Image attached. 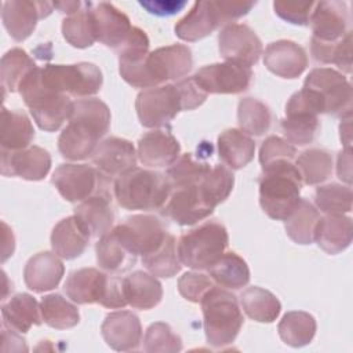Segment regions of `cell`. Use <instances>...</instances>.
Segmentation results:
<instances>
[{"instance_id":"1f68e13d","label":"cell","mask_w":353,"mask_h":353,"mask_svg":"<svg viewBox=\"0 0 353 353\" xmlns=\"http://www.w3.org/2000/svg\"><path fill=\"white\" fill-rule=\"evenodd\" d=\"M91 237L74 218V215L59 221L51 233V247L54 254L62 259H74L80 256Z\"/></svg>"},{"instance_id":"f546056e","label":"cell","mask_w":353,"mask_h":353,"mask_svg":"<svg viewBox=\"0 0 353 353\" xmlns=\"http://www.w3.org/2000/svg\"><path fill=\"white\" fill-rule=\"evenodd\" d=\"M352 237V218L343 214H325L324 216H320L316 225L314 241L330 255L345 251L350 245Z\"/></svg>"},{"instance_id":"5bb4252c","label":"cell","mask_w":353,"mask_h":353,"mask_svg":"<svg viewBox=\"0 0 353 353\" xmlns=\"http://www.w3.org/2000/svg\"><path fill=\"white\" fill-rule=\"evenodd\" d=\"M117 52L119 72L123 80L135 88H152L146 69V58L149 55V37L146 33L134 26Z\"/></svg>"},{"instance_id":"816d5d0a","label":"cell","mask_w":353,"mask_h":353,"mask_svg":"<svg viewBox=\"0 0 353 353\" xmlns=\"http://www.w3.org/2000/svg\"><path fill=\"white\" fill-rule=\"evenodd\" d=\"M215 285L210 274L201 272H186L178 280L179 294L189 302L200 303L208 290Z\"/></svg>"},{"instance_id":"bcb514c9","label":"cell","mask_w":353,"mask_h":353,"mask_svg":"<svg viewBox=\"0 0 353 353\" xmlns=\"http://www.w3.org/2000/svg\"><path fill=\"white\" fill-rule=\"evenodd\" d=\"M237 120L241 131L261 137L270 128L272 113L263 102L255 98H243L237 106Z\"/></svg>"},{"instance_id":"d4e9b609","label":"cell","mask_w":353,"mask_h":353,"mask_svg":"<svg viewBox=\"0 0 353 353\" xmlns=\"http://www.w3.org/2000/svg\"><path fill=\"white\" fill-rule=\"evenodd\" d=\"M263 63L279 77L296 79L307 68V55L296 43L291 40H277L266 47Z\"/></svg>"},{"instance_id":"e0dca14e","label":"cell","mask_w":353,"mask_h":353,"mask_svg":"<svg viewBox=\"0 0 353 353\" xmlns=\"http://www.w3.org/2000/svg\"><path fill=\"white\" fill-rule=\"evenodd\" d=\"M54 8V3L30 1V0H11L4 1L1 19L8 34L15 41L28 39L39 19L47 18Z\"/></svg>"},{"instance_id":"7dc6e473","label":"cell","mask_w":353,"mask_h":353,"mask_svg":"<svg viewBox=\"0 0 353 353\" xmlns=\"http://www.w3.org/2000/svg\"><path fill=\"white\" fill-rule=\"evenodd\" d=\"M310 52L317 62L335 63L342 72H352V32H347L339 41L324 43L314 37L310 41Z\"/></svg>"},{"instance_id":"7bdbcfd3","label":"cell","mask_w":353,"mask_h":353,"mask_svg":"<svg viewBox=\"0 0 353 353\" xmlns=\"http://www.w3.org/2000/svg\"><path fill=\"white\" fill-rule=\"evenodd\" d=\"M91 3H84L83 8L62 21L63 39L76 48H87L94 44L95 32L91 17Z\"/></svg>"},{"instance_id":"d590c367","label":"cell","mask_w":353,"mask_h":353,"mask_svg":"<svg viewBox=\"0 0 353 353\" xmlns=\"http://www.w3.org/2000/svg\"><path fill=\"white\" fill-rule=\"evenodd\" d=\"M208 274L215 284L228 290H240L250 283L247 262L233 251H225L208 269Z\"/></svg>"},{"instance_id":"f35d334b","label":"cell","mask_w":353,"mask_h":353,"mask_svg":"<svg viewBox=\"0 0 353 353\" xmlns=\"http://www.w3.org/2000/svg\"><path fill=\"white\" fill-rule=\"evenodd\" d=\"M240 305L245 314L258 323H273L281 312V303L276 295L261 287H250L243 291Z\"/></svg>"},{"instance_id":"b9f144b4","label":"cell","mask_w":353,"mask_h":353,"mask_svg":"<svg viewBox=\"0 0 353 353\" xmlns=\"http://www.w3.org/2000/svg\"><path fill=\"white\" fill-rule=\"evenodd\" d=\"M34 61L22 48H11L1 58L0 77L1 87L6 92L18 91L23 79L36 68Z\"/></svg>"},{"instance_id":"f6af8a7d","label":"cell","mask_w":353,"mask_h":353,"mask_svg":"<svg viewBox=\"0 0 353 353\" xmlns=\"http://www.w3.org/2000/svg\"><path fill=\"white\" fill-rule=\"evenodd\" d=\"M141 261L145 269L156 277H172L182 269L175 237L170 233L154 252L142 256Z\"/></svg>"},{"instance_id":"8992f818","label":"cell","mask_w":353,"mask_h":353,"mask_svg":"<svg viewBox=\"0 0 353 353\" xmlns=\"http://www.w3.org/2000/svg\"><path fill=\"white\" fill-rule=\"evenodd\" d=\"M301 91L309 106L317 114L327 113L342 119L352 116V85L335 69H313L305 79Z\"/></svg>"},{"instance_id":"2e32d148","label":"cell","mask_w":353,"mask_h":353,"mask_svg":"<svg viewBox=\"0 0 353 353\" xmlns=\"http://www.w3.org/2000/svg\"><path fill=\"white\" fill-rule=\"evenodd\" d=\"M114 228L141 258L154 252L168 236L163 222L152 215H132Z\"/></svg>"},{"instance_id":"30bf717a","label":"cell","mask_w":353,"mask_h":353,"mask_svg":"<svg viewBox=\"0 0 353 353\" xmlns=\"http://www.w3.org/2000/svg\"><path fill=\"white\" fill-rule=\"evenodd\" d=\"M108 178L97 167L88 164H61L51 181L65 200L81 203L91 196L109 193Z\"/></svg>"},{"instance_id":"ba28073f","label":"cell","mask_w":353,"mask_h":353,"mask_svg":"<svg viewBox=\"0 0 353 353\" xmlns=\"http://www.w3.org/2000/svg\"><path fill=\"white\" fill-rule=\"evenodd\" d=\"M203 178L204 175L170 183V194L160 210L161 214L181 226L194 225L210 216L218 204L204 188Z\"/></svg>"},{"instance_id":"ffe728a7","label":"cell","mask_w":353,"mask_h":353,"mask_svg":"<svg viewBox=\"0 0 353 353\" xmlns=\"http://www.w3.org/2000/svg\"><path fill=\"white\" fill-rule=\"evenodd\" d=\"M90 11L94 23L95 40L117 51L134 28L130 18L113 4L106 1L97 4L91 3Z\"/></svg>"},{"instance_id":"5b68a950","label":"cell","mask_w":353,"mask_h":353,"mask_svg":"<svg viewBox=\"0 0 353 353\" xmlns=\"http://www.w3.org/2000/svg\"><path fill=\"white\" fill-rule=\"evenodd\" d=\"M171 185L165 174L134 167L119 175L113 183V193L125 210H161Z\"/></svg>"},{"instance_id":"7402d4cb","label":"cell","mask_w":353,"mask_h":353,"mask_svg":"<svg viewBox=\"0 0 353 353\" xmlns=\"http://www.w3.org/2000/svg\"><path fill=\"white\" fill-rule=\"evenodd\" d=\"M137 150L130 141L110 137L99 142L91 160L102 174L117 178L125 171L137 167Z\"/></svg>"},{"instance_id":"4316f807","label":"cell","mask_w":353,"mask_h":353,"mask_svg":"<svg viewBox=\"0 0 353 353\" xmlns=\"http://www.w3.org/2000/svg\"><path fill=\"white\" fill-rule=\"evenodd\" d=\"M110 201V193H99L79 203L74 208V218L91 239L102 237L112 229L114 214Z\"/></svg>"},{"instance_id":"681fc988","label":"cell","mask_w":353,"mask_h":353,"mask_svg":"<svg viewBox=\"0 0 353 353\" xmlns=\"http://www.w3.org/2000/svg\"><path fill=\"white\" fill-rule=\"evenodd\" d=\"M143 347L149 353H176L182 350V341L168 324L159 321L148 327Z\"/></svg>"},{"instance_id":"f1b7e54d","label":"cell","mask_w":353,"mask_h":353,"mask_svg":"<svg viewBox=\"0 0 353 353\" xmlns=\"http://www.w3.org/2000/svg\"><path fill=\"white\" fill-rule=\"evenodd\" d=\"M95 251L99 268L109 273L127 272L135 265L138 259V255L125 243L116 228L110 229L106 234L99 237Z\"/></svg>"},{"instance_id":"52a82bcc","label":"cell","mask_w":353,"mask_h":353,"mask_svg":"<svg viewBox=\"0 0 353 353\" xmlns=\"http://www.w3.org/2000/svg\"><path fill=\"white\" fill-rule=\"evenodd\" d=\"M229 236L218 221H205L183 233L176 244L182 265L194 270H208L226 251Z\"/></svg>"},{"instance_id":"277c9868","label":"cell","mask_w":353,"mask_h":353,"mask_svg":"<svg viewBox=\"0 0 353 353\" xmlns=\"http://www.w3.org/2000/svg\"><path fill=\"white\" fill-rule=\"evenodd\" d=\"M18 92L29 108L39 128L52 132L70 119L74 102L66 94H59L47 87L36 66L21 83Z\"/></svg>"},{"instance_id":"9a60e30c","label":"cell","mask_w":353,"mask_h":353,"mask_svg":"<svg viewBox=\"0 0 353 353\" xmlns=\"http://www.w3.org/2000/svg\"><path fill=\"white\" fill-rule=\"evenodd\" d=\"M193 66L192 51L183 44H171L149 52L146 69L152 87L185 77Z\"/></svg>"},{"instance_id":"4fadbf2b","label":"cell","mask_w":353,"mask_h":353,"mask_svg":"<svg viewBox=\"0 0 353 353\" xmlns=\"http://www.w3.org/2000/svg\"><path fill=\"white\" fill-rule=\"evenodd\" d=\"M219 52L226 62L254 66L262 55V43L245 23H228L218 36Z\"/></svg>"},{"instance_id":"6f0895ef","label":"cell","mask_w":353,"mask_h":353,"mask_svg":"<svg viewBox=\"0 0 353 353\" xmlns=\"http://www.w3.org/2000/svg\"><path fill=\"white\" fill-rule=\"evenodd\" d=\"M350 146H346L343 150L338 154V165L336 172L338 178L347 183V186L352 182V154H350Z\"/></svg>"},{"instance_id":"8fae6325","label":"cell","mask_w":353,"mask_h":353,"mask_svg":"<svg viewBox=\"0 0 353 353\" xmlns=\"http://www.w3.org/2000/svg\"><path fill=\"white\" fill-rule=\"evenodd\" d=\"M135 110L143 127L156 130L167 125L185 108L181 91L175 83L141 91L135 101Z\"/></svg>"},{"instance_id":"4dcf8cb0","label":"cell","mask_w":353,"mask_h":353,"mask_svg":"<svg viewBox=\"0 0 353 353\" xmlns=\"http://www.w3.org/2000/svg\"><path fill=\"white\" fill-rule=\"evenodd\" d=\"M3 324L19 334L28 332L33 325L43 321L40 303L30 294H15L1 305Z\"/></svg>"},{"instance_id":"9c48e42d","label":"cell","mask_w":353,"mask_h":353,"mask_svg":"<svg viewBox=\"0 0 353 353\" xmlns=\"http://www.w3.org/2000/svg\"><path fill=\"white\" fill-rule=\"evenodd\" d=\"M43 83L69 97L84 98L97 94L103 83L101 69L90 62L72 65H46L40 68Z\"/></svg>"},{"instance_id":"ee69618b","label":"cell","mask_w":353,"mask_h":353,"mask_svg":"<svg viewBox=\"0 0 353 353\" xmlns=\"http://www.w3.org/2000/svg\"><path fill=\"white\" fill-rule=\"evenodd\" d=\"M302 183L305 185H319L328 179L332 174V157L330 152L324 149H307L302 152L295 163Z\"/></svg>"},{"instance_id":"c3c4849f","label":"cell","mask_w":353,"mask_h":353,"mask_svg":"<svg viewBox=\"0 0 353 353\" xmlns=\"http://www.w3.org/2000/svg\"><path fill=\"white\" fill-rule=\"evenodd\" d=\"M352 189L339 183L319 186L314 192L316 208L324 214H346L352 211Z\"/></svg>"},{"instance_id":"680465c9","label":"cell","mask_w":353,"mask_h":353,"mask_svg":"<svg viewBox=\"0 0 353 353\" xmlns=\"http://www.w3.org/2000/svg\"><path fill=\"white\" fill-rule=\"evenodd\" d=\"M84 6V3L81 1H57L54 3V7L59 10V12L72 15L74 12H77L79 10H81Z\"/></svg>"},{"instance_id":"cb8c5ba5","label":"cell","mask_w":353,"mask_h":353,"mask_svg":"<svg viewBox=\"0 0 353 353\" xmlns=\"http://www.w3.org/2000/svg\"><path fill=\"white\" fill-rule=\"evenodd\" d=\"M223 23L216 0L196 1L190 11L176 22L175 34L185 41H197L211 34Z\"/></svg>"},{"instance_id":"d6986e66","label":"cell","mask_w":353,"mask_h":353,"mask_svg":"<svg viewBox=\"0 0 353 353\" xmlns=\"http://www.w3.org/2000/svg\"><path fill=\"white\" fill-rule=\"evenodd\" d=\"M309 23L314 39L324 43L339 41L349 32V10L345 1L314 3Z\"/></svg>"},{"instance_id":"60d3db41","label":"cell","mask_w":353,"mask_h":353,"mask_svg":"<svg viewBox=\"0 0 353 353\" xmlns=\"http://www.w3.org/2000/svg\"><path fill=\"white\" fill-rule=\"evenodd\" d=\"M43 321L55 330L73 328L80 321L79 309L61 294H48L40 301Z\"/></svg>"},{"instance_id":"484cf974","label":"cell","mask_w":353,"mask_h":353,"mask_svg":"<svg viewBox=\"0 0 353 353\" xmlns=\"http://www.w3.org/2000/svg\"><path fill=\"white\" fill-rule=\"evenodd\" d=\"M110 276L95 268H83L73 270L63 285V290L74 303H99L102 302Z\"/></svg>"},{"instance_id":"83f0119b","label":"cell","mask_w":353,"mask_h":353,"mask_svg":"<svg viewBox=\"0 0 353 353\" xmlns=\"http://www.w3.org/2000/svg\"><path fill=\"white\" fill-rule=\"evenodd\" d=\"M65 268L57 254L44 251L32 256L23 269V280L33 292L54 290L62 280Z\"/></svg>"},{"instance_id":"ac0fdd59","label":"cell","mask_w":353,"mask_h":353,"mask_svg":"<svg viewBox=\"0 0 353 353\" xmlns=\"http://www.w3.org/2000/svg\"><path fill=\"white\" fill-rule=\"evenodd\" d=\"M51 168L50 153L36 145L19 150H1V174L26 181H41Z\"/></svg>"},{"instance_id":"d6a6232c","label":"cell","mask_w":353,"mask_h":353,"mask_svg":"<svg viewBox=\"0 0 353 353\" xmlns=\"http://www.w3.org/2000/svg\"><path fill=\"white\" fill-rule=\"evenodd\" d=\"M218 154L230 170L245 167L255 154L254 139L239 128H229L218 137Z\"/></svg>"},{"instance_id":"6da1fadb","label":"cell","mask_w":353,"mask_h":353,"mask_svg":"<svg viewBox=\"0 0 353 353\" xmlns=\"http://www.w3.org/2000/svg\"><path fill=\"white\" fill-rule=\"evenodd\" d=\"M58 138V149L68 160H84L92 156L99 139L109 131L110 110L97 98L79 99Z\"/></svg>"},{"instance_id":"836d02e7","label":"cell","mask_w":353,"mask_h":353,"mask_svg":"<svg viewBox=\"0 0 353 353\" xmlns=\"http://www.w3.org/2000/svg\"><path fill=\"white\" fill-rule=\"evenodd\" d=\"M125 299L134 309L149 310L157 306L163 298L161 283L156 276L143 270H137L123 279Z\"/></svg>"},{"instance_id":"7a4b0ae2","label":"cell","mask_w":353,"mask_h":353,"mask_svg":"<svg viewBox=\"0 0 353 353\" xmlns=\"http://www.w3.org/2000/svg\"><path fill=\"white\" fill-rule=\"evenodd\" d=\"M302 178L292 161H280L262 168L259 204L276 221H285L301 201Z\"/></svg>"},{"instance_id":"ab89813d","label":"cell","mask_w":353,"mask_h":353,"mask_svg":"<svg viewBox=\"0 0 353 353\" xmlns=\"http://www.w3.org/2000/svg\"><path fill=\"white\" fill-rule=\"evenodd\" d=\"M319 219V210L306 199H301L298 207L285 219V233L296 244H312Z\"/></svg>"},{"instance_id":"3957f363","label":"cell","mask_w":353,"mask_h":353,"mask_svg":"<svg viewBox=\"0 0 353 353\" xmlns=\"http://www.w3.org/2000/svg\"><path fill=\"white\" fill-rule=\"evenodd\" d=\"M200 305L208 345L214 347L232 345L244 323L236 295L223 287L214 285L205 292Z\"/></svg>"},{"instance_id":"db71d44e","label":"cell","mask_w":353,"mask_h":353,"mask_svg":"<svg viewBox=\"0 0 353 353\" xmlns=\"http://www.w3.org/2000/svg\"><path fill=\"white\" fill-rule=\"evenodd\" d=\"M176 85L181 91L185 110H193L201 106L208 97V94L194 81L193 77H186L183 80H179Z\"/></svg>"},{"instance_id":"9f6ffc18","label":"cell","mask_w":353,"mask_h":353,"mask_svg":"<svg viewBox=\"0 0 353 353\" xmlns=\"http://www.w3.org/2000/svg\"><path fill=\"white\" fill-rule=\"evenodd\" d=\"M188 3L185 0H141L139 6L149 14L157 17H171L183 10Z\"/></svg>"},{"instance_id":"11a10c76","label":"cell","mask_w":353,"mask_h":353,"mask_svg":"<svg viewBox=\"0 0 353 353\" xmlns=\"http://www.w3.org/2000/svg\"><path fill=\"white\" fill-rule=\"evenodd\" d=\"M219 14L223 23L239 19L247 15L255 6V1L250 0H216Z\"/></svg>"},{"instance_id":"44dd1931","label":"cell","mask_w":353,"mask_h":353,"mask_svg":"<svg viewBox=\"0 0 353 353\" xmlns=\"http://www.w3.org/2000/svg\"><path fill=\"white\" fill-rule=\"evenodd\" d=\"M101 332L106 345L117 352L135 350L142 342L141 320L128 310L109 313L101 325Z\"/></svg>"},{"instance_id":"f907efd6","label":"cell","mask_w":353,"mask_h":353,"mask_svg":"<svg viewBox=\"0 0 353 353\" xmlns=\"http://www.w3.org/2000/svg\"><path fill=\"white\" fill-rule=\"evenodd\" d=\"M295 156H296L295 146L276 135L268 137L262 142L259 149V163L262 168L280 161H292Z\"/></svg>"},{"instance_id":"8d00e7d4","label":"cell","mask_w":353,"mask_h":353,"mask_svg":"<svg viewBox=\"0 0 353 353\" xmlns=\"http://www.w3.org/2000/svg\"><path fill=\"white\" fill-rule=\"evenodd\" d=\"M316 319L310 313L302 310L287 312L277 327L281 341L292 347L309 345L316 335Z\"/></svg>"},{"instance_id":"f5cc1de1","label":"cell","mask_w":353,"mask_h":353,"mask_svg":"<svg viewBox=\"0 0 353 353\" xmlns=\"http://www.w3.org/2000/svg\"><path fill=\"white\" fill-rule=\"evenodd\" d=\"M314 3L313 1H274V12L283 19L292 25L306 26L309 25V18L312 14Z\"/></svg>"},{"instance_id":"7c38bea8","label":"cell","mask_w":353,"mask_h":353,"mask_svg":"<svg viewBox=\"0 0 353 353\" xmlns=\"http://www.w3.org/2000/svg\"><path fill=\"white\" fill-rule=\"evenodd\" d=\"M192 77L207 94H240L248 90L254 73L248 66L223 62L203 66Z\"/></svg>"},{"instance_id":"e575fe53","label":"cell","mask_w":353,"mask_h":353,"mask_svg":"<svg viewBox=\"0 0 353 353\" xmlns=\"http://www.w3.org/2000/svg\"><path fill=\"white\" fill-rule=\"evenodd\" d=\"M34 128L26 113L21 110L1 109L0 143L1 150H19L30 146Z\"/></svg>"},{"instance_id":"74e56055","label":"cell","mask_w":353,"mask_h":353,"mask_svg":"<svg viewBox=\"0 0 353 353\" xmlns=\"http://www.w3.org/2000/svg\"><path fill=\"white\" fill-rule=\"evenodd\" d=\"M280 125L287 142L298 146L312 143L320 130L317 114L302 109H285Z\"/></svg>"},{"instance_id":"603a6c76","label":"cell","mask_w":353,"mask_h":353,"mask_svg":"<svg viewBox=\"0 0 353 353\" xmlns=\"http://www.w3.org/2000/svg\"><path fill=\"white\" fill-rule=\"evenodd\" d=\"M137 154L146 167H170L181 154V145L170 130L156 128L139 138Z\"/></svg>"}]
</instances>
